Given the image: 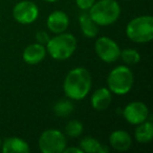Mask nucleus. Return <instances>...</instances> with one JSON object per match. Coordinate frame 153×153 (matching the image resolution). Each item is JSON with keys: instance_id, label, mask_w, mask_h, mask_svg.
<instances>
[{"instance_id": "9b49d317", "label": "nucleus", "mask_w": 153, "mask_h": 153, "mask_svg": "<svg viewBox=\"0 0 153 153\" xmlns=\"http://www.w3.org/2000/svg\"><path fill=\"white\" fill-rule=\"evenodd\" d=\"M45 56H46V48L44 47V45L40 43H34L25 47L22 57L25 63L35 65V64L40 63L45 58Z\"/></svg>"}, {"instance_id": "ddd939ff", "label": "nucleus", "mask_w": 153, "mask_h": 153, "mask_svg": "<svg viewBox=\"0 0 153 153\" xmlns=\"http://www.w3.org/2000/svg\"><path fill=\"white\" fill-rule=\"evenodd\" d=\"M112 101L111 91L108 88H99L94 92L91 97V106L98 111H103L107 109Z\"/></svg>"}, {"instance_id": "39448f33", "label": "nucleus", "mask_w": 153, "mask_h": 153, "mask_svg": "<svg viewBox=\"0 0 153 153\" xmlns=\"http://www.w3.org/2000/svg\"><path fill=\"white\" fill-rule=\"evenodd\" d=\"M134 78L132 71L127 66H117L112 69L107 78L109 90L115 94L123 96L131 90Z\"/></svg>"}, {"instance_id": "f257e3e1", "label": "nucleus", "mask_w": 153, "mask_h": 153, "mask_svg": "<svg viewBox=\"0 0 153 153\" xmlns=\"http://www.w3.org/2000/svg\"><path fill=\"white\" fill-rule=\"evenodd\" d=\"M91 88V76L84 67H76L70 70L64 80L63 89L71 100H82Z\"/></svg>"}, {"instance_id": "4468645a", "label": "nucleus", "mask_w": 153, "mask_h": 153, "mask_svg": "<svg viewBox=\"0 0 153 153\" xmlns=\"http://www.w3.org/2000/svg\"><path fill=\"white\" fill-rule=\"evenodd\" d=\"M3 153H26L30 152V147L25 140L19 137H9L2 144Z\"/></svg>"}, {"instance_id": "20e7f679", "label": "nucleus", "mask_w": 153, "mask_h": 153, "mask_svg": "<svg viewBox=\"0 0 153 153\" xmlns=\"http://www.w3.org/2000/svg\"><path fill=\"white\" fill-rule=\"evenodd\" d=\"M127 37L135 43H147L153 39L152 16H140L132 19L126 27Z\"/></svg>"}, {"instance_id": "412c9836", "label": "nucleus", "mask_w": 153, "mask_h": 153, "mask_svg": "<svg viewBox=\"0 0 153 153\" xmlns=\"http://www.w3.org/2000/svg\"><path fill=\"white\" fill-rule=\"evenodd\" d=\"M96 0H76V5L82 10V11H88L90 7L94 5Z\"/></svg>"}, {"instance_id": "4be33fe9", "label": "nucleus", "mask_w": 153, "mask_h": 153, "mask_svg": "<svg viewBox=\"0 0 153 153\" xmlns=\"http://www.w3.org/2000/svg\"><path fill=\"white\" fill-rule=\"evenodd\" d=\"M36 39L37 41H38V43H40V44L42 45H46V43L49 41V36L48 34H47L46 32H44V30H41V32H38L36 34Z\"/></svg>"}, {"instance_id": "f8f14e48", "label": "nucleus", "mask_w": 153, "mask_h": 153, "mask_svg": "<svg viewBox=\"0 0 153 153\" xmlns=\"http://www.w3.org/2000/svg\"><path fill=\"white\" fill-rule=\"evenodd\" d=\"M109 143H110L111 147L113 149H115L117 151H127L128 149L131 147L132 140L131 136L129 135V133L124 130H117L113 131L109 136Z\"/></svg>"}, {"instance_id": "9d476101", "label": "nucleus", "mask_w": 153, "mask_h": 153, "mask_svg": "<svg viewBox=\"0 0 153 153\" xmlns=\"http://www.w3.org/2000/svg\"><path fill=\"white\" fill-rule=\"evenodd\" d=\"M47 27L53 34H61L65 32L69 25V18L64 12H53L47 18Z\"/></svg>"}, {"instance_id": "0eeeda50", "label": "nucleus", "mask_w": 153, "mask_h": 153, "mask_svg": "<svg viewBox=\"0 0 153 153\" xmlns=\"http://www.w3.org/2000/svg\"><path fill=\"white\" fill-rule=\"evenodd\" d=\"M97 55L106 63H113L120 58L121 49L115 41L108 37H100L94 44Z\"/></svg>"}, {"instance_id": "2eb2a0df", "label": "nucleus", "mask_w": 153, "mask_h": 153, "mask_svg": "<svg viewBox=\"0 0 153 153\" xmlns=\"http://www.w3.org/2000/svg\"><path fill=\"white\" fill-rule=\"evenodd\" d=\"M79 23L82 33L87 38H94L99 33L98 24L91 19L88 13H83L79 17Z\"/></svg>"}, {"instance_id": "f03ea898", "label": "nucleus", "mask_w": 153, "mask_h": 153, "mask_svg": "<svg viewBox=\"0 0 153 153\" xmlns=\"http://www.w3.org/2000/svg\"><path fill=\"white\" fill-rule=\"evenodd\" d=\"M89 16L98 25L113 24L121 15V7L115 0H100L89 9Z\"/></svg>"}, {"instance_id": "1a4fd4ad", "label": "nucleus", "mask_w": 153, "mask_h": 153, "mask_svg": "<svg viewBox=\"0 0 153 153\" xmlns=\"http://www.w3.org/2000/svg\"><path fill=\"white\" fill-rule=\"evenodd\" d=\"M123 115L128 123L138 125L147 120L149 115L148 107L143 102H131L123 110Z\"/></svg>"}, {"instance_id": "423d86ee", "label": "nucleus", "mask_w": 153, "mask_h": 153, "mask_svg": "<svg viewBox=\"0 0 153 153\" xmlns=\"http://www.w3.org/2000/svg\"><path fill=\"white\" fill-rule=\"evenodd\" d=\"M39 148L42 153H62L66 148V137L56 129L45 130L39 137Z\"/></svg>"}, {"instance_id": "5701e85b", "label": "nucleus", "mask_w": 153, "mask_h": 153, "mask_svg": "<svg viewBox=\"0 0 153 153\" xmlns=\"http://www.w3.org/2000/svg\"><path fill=\"white\" fill-rule=\"evenodd\" d=\"M83 153V151L81 150V148H74V147H71V148H67L64 149L63 153Z\"/></svg>"}, {"instance_id": "f3484780", "label": "nucleus", "mask_w": 153, "mask_h": 153, "mask_svg": "<svg viewBox=\"0 0 153 153\" xmlns=\"http://www.w3.org/2000/svg\"><path fill=\"white\" fill-rule=\"evenodd\" d=\"M80 148L83 152L87 153H107L109 151L107 147H105L99 140L90 136H86L80 142Z\"/></svg>"}, {"instance_id": "b1692460", "label": "nucleus", "mask_w": 153, "mask_h": 153, "mask_svg": "<svg viewBox=\"0 0 153 153\" xmlns=\"http://www.w3.org/2000/svg\"><path fill=\"white\" fill-rule=\"evenodd\" d=\"M46 2H56V1H59V0H44Z\"/></svg>"}, {"instance_id": "393cba45", "label": "nucleus", "mask_w": 153, "mask_h": 153, "mask_svg": "<svg viewBox=\"0 0 153 153\" xmlns=\"http://www.w3.org/2000/svg\"><path fill=\"white\" fill-rule=\"evenodd\" d=\"M0 147H1V140H0Z\"/></svg>"}, {"instance_id": "6e6552de", "label": "nucleus", "mask_w": 153, "mask_h": 153, "mask_svg": "<svg viewBox=\"0 0 153 153\" xmlns=\"http://www.w3.org/2000/svg\"><path fill=\"white\" fill-rule=\"evenodd\" d=\"M14 19L21 24H30L39 16V9L34 2L24 0L17 3L13 10Z\"/></svg>"}, {"instance_id": "aec40b11", "label": "nucleus", "mask_w": 153, "mask_h": 153, "mask_svg": "<svg viewBox=\"0 0 153 153\" xmlns=\"http://www.w3.org/2000/svg\"><path fill=\"white\" fill-rule=\"evenodd\" d=\"M83 132V125L79 121L74 120L66 124L65 126V133L69 137H78Z\"/></svg>"}, {"instance_id": "dca6fc26", "label": "nucleus", "mask_w": 153, "mask_h": 153, "mask_svg": "<svg viewBox=\"0 0 153 153\" xmlns=\"http://www.w3.org/2000/svg\"><path fill=\"white\" fill-rule=\"evenodd\" d=\"M135 140L140 144H147V143L151 142L153 138V125L150 121L149 122H143V123L138 124L137 128H136L135 132Z\"/></svg>"}, {"instance_id": "a211bd4d", "label": "nucleus", "mask_w": 153, "mask_h": 153, "mask_svg": "<svg viewBox=\"0 0 153 153\" xmlns=\"http://www.w3.org/2000/svg\"><path fill=\"white\" fill-rule=\"evenodd\" d=\"M72 111H74V105H72L71 102L67 100L59 101L53 106V112L56 113V115L61 117H67Z\"/></svg>"}, {"instance_id": "7ed1b4c3", "label": "nucleus", "mask_w": 153, "mask_h": 153, "mask_svg": "<svg viewBox=\"0 0 153 153\" xmlns=\"http://www.w3.org/2000/svg\"><path fill=\"white\" fill-rule=\"evenodd\" d=\"M76 49V39L71 34H59L46 43V51L53 59L63 61L70 58Z\"/></svg>"}, {"instance_id": "6ab92c4d", "label": "nucleus", "mask_w": 153, "mask_h": 153, "mask_svg": "<svg viewBox=\"0 0 153 153\" xmlns=\"http://www.w3.org/2000/svg\"><path fill=\"white\" fill-rule=\"evenodd\" d=\"M120 57L122 58L124 62L128 65H134L137 64L140 61V56L136 49L133 48H126L123 51H121Z\"/></svg>"}]
</instances>
